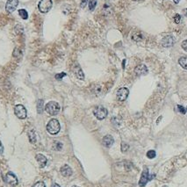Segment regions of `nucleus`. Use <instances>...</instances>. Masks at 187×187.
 I'll return each instance as SVG.
<instances>
[{"mask_svg": "<svg viewBox=\"0 0 187 187\" xmlns=\"http://www.w3.org/2000/svg\"><path fill=\"white\" fill-rule=\"evenodd\" d=\"M61 129V126L57 120L52 119L48 121L47 125V131L50 135H56L60 132Z\"/></svg>", "mask_w": 187, "mask_h": 187, "instance_id": "1", "label": "nucleus"}, {"mask_svg": "<svg viewBox=\"0 0 187 187\" xmlns=\"http://www.w3.org/2000/svg\"><path fill=\"white\" fill-rule=\"evenodd\" d=\"M45 110L48 114L54 116V115L58 114V113L60 112V105L56 101H50L46 105Z\"/></svg>", "mask_w": 187, "mask_h": 187, "instance_id": "2", "label": "nucleus"}, {"mask_svg": "<svg viewBox=\"0 0 187 187\" xmlns=\"http://www.w3.org/2000/svg\"><path fill=\"white\" fill-rule=\"evenodd\" d=\"M93 114L95 115V117L99 120H104L106 118V116L108 114V111L106 110V108H105L104 106L102 105H98L96 106L93 110Z\"/></svg>", "mask_w": 187, "mask_h": 187, "instance_id": "3", "label": "nucleus"}, {"mask_svg": "<svg viewBox=\"0 0 187 187\" xmlns=\"http://www.w3.org/2000/svg\"><path fill=\"white\" fill-rule=\"evenodd\" d=\"M155 177H156V175H153V176L149 175L148 168H144L143 171L141 173V176H140V181H139V185L140 187H144L147 185V183L152 180Z\"/></svg>", "mask_w": 187, "mask_h": 187, "instance_id": "4", "label": "nucleus"}, {"mask_svg": "<svg viewBox=\"0 0 187 187\" xmlns=\"http://www.w3.org/2000/svg\"><path fill=\"white\" fill-rule=\"evenodd\" d=\"M52 0H41L38 5V9L42 13H47L52 8Z\"/></svg>", "mask_w": 187, "mask_h": 187, "instance_id": "5", "label": "nucleus"}, {"mask_svg": "<svg viewBox=\"0 0 187 187\" xmlns=\"http://www.w3.org/2000/svg\"><path fill=\"white\" fill-rule=\"evenodd\" d=\"M14 113H15V115L20 120H24L26 118V115H27V113H26V109L25 108L24 105H17L14 107Z\"/></svg>", "mask_w": 187, "mask_h": 187, "instance_id": "6", "label": "nucleus"}, {"mask_svg": "<svg viewBox=\"0 0 187 187\" xmlns=\"http://www.w3.org/2000/svg\"><path fill=\"white\" fill-rule=\"evenodd\" d=\"M5 182L7 183L9 185L11 186H16L18 185V178L16 177L15 175L12 173V172H8L6 175H5Z\"/></svg>", "mask_w": 187, "mask_h": 187, "instance_id": "7", "label": "nucleus"}, {"mask_svg": "<svg viewBox=\"0 0 187 187\" xmlns=\"http://www.w3.org/2000/svg\"><path fill=\"white\" fill-rule=\"evenodd\" d=\"M19 5V0H7L5 5V10L8 13H11L16 10Z\"/></svg>", "mask_w": 187, "mask_h": 187, "instance_id": "8", "label": "nucleus"}, {"mask_svg": "<svg viewBox=\"0 0 187 187\" xmlns=\"http://www.w3.org/2000/svg\"><path fill=\"white\" fill-rule=\"evenodd\" d=\"M128 94H129V91H128L127 88L122 87V88L119 89L118 91H117V99L119 101H125L126 99H127Z\"/></svg>", "mask_w": 187, "mask_h": 187, "instance_id": "9", "label": "nucleus"}, {"mask_svg": "<svg viewBox=\"0 0 187 187\" xmlns=\"http://www.w3.org/2000/svg\"><path fill=\"white\" fill-rule=\"evenodd\" d=\"M175 42L176 40L172 35H166L162 40V45L163 47H171L175 44Z\"/></svg>", "mask_w": 187, "mask_h": 187, "instance_id": "10", "label": "nucleus"}, {"mask_svg": "<svg viewBox=\"0 0 187 187\" xmlns=\"http://www.w3.org/2000/svg\"><path fill=\"white\" fill-rule=\"evenodd\" d=\"M135 72L137 76H144L149 73V69L146 67L144 64H140L138 66H136L135 69Z\"/></svg>", "mask_w": 187, "mask_h": 187, "instance_id": "11", "label": "nucleus"}, {"mask_svg": "<svg viewBox=\"0 0 187 187\" xmlns=\"http://www.w3.org/2000/svg\"><path fill=\"white\" fill-rule=\"evenodd\" d=\"M73 72L75 73V75L77 76V78L83 80L84 79V74H83L82 69L80 68V66L78 64H75L74 67H73Z\"/></svg>", "mask_w": 187, "mask_h": 187, "instance_id": "12", "label": "nucleus"}, {"mask_svg": "<svg viewBox=\"0 0 187 187\" xmlns=\"http://www.w3.org/2000/svg\"><path fill=\"white\" fill-rule=\"evenodd\" d=\"M114 140L113 136L110 135H105L104 138H103V140H102L103 145H104L105 147H106V148L112 147V145L114 144Z\"/></svg>", "mask_w": 187, "mask_h": 187, "instance_id": "13", "label": "nucleus"}, {"mask_svg": "<svg viewBox=\"0 0 187 187\" xmlns=\"http://www.w3.org/2000/svg\"><path fill=\"white\" fill-rule=\"evenodd\" d=\"M35 158H36L37 162L39 163V164H40V167H41V168H43V167L46 166L47 162V159L46 156H43V155H42V154H37L36 156H35Z\"/></svg>", "mask_w": 187, "mask_h": 187, "instance_id": "14", "label": "nucleus"}, {"mask_svg": "<svg viewBox=\"0 0 187 187\" xmlns=\"http://www.w3.org/2000/svg\"><path fill=\"white\" fill-rule=\"evenodd\" d=\"M61 173L63 177H70L72 175V170L68 164H65L61 168Z\"/></svg>", "mask_w": 187, "mask_h": 187, "instance_id": "15", "label": "nucleus"}, {"mask_svg": "<svg viewBox=\"0 0 187 187\" xmlns=\"http://www.w3.org/2000/svg\"><path fill=\"white\" fill-rule=\"evenodd\" d=\"M28 138L32 144H35L37 142V134L34 130H30L28 132Z\"/></svg>", "mask_w": 187, "mask_h": 187, "instance_id": "16", "label": "nucleus"}, {"mask_svg": "<svg viewBox=\"0 0 187 187\" xmlns=\"http://www.w3.org/2000/svg\"><path fill=\"white\" fill-rule=\"evenodd\" d=\"M37 112L39 114H42L44 110V101L42 99H39L37 101Z\"/></svg>", "mask_w": 187, "mask_h": 187, "instance_id": "17", "label": "nucleus"}, {"mask_svg": "<svg viewBox=\"0 0 187 187\" xmlns=\"http://www.w3.org/2000/svg\"><path fill=\"white\" fill-rule=\"evenodd\" d=\"M178 63L179 65L185 69H187V56H182L178 59Z\"/></svg>", "mask_w": 187, "mask_h": 187, "instance_id": "18", "label": "nucleus"}, {"mask_svg": "<svg viewBox=\"0 0 187 187\" xmlns=\"http://www.w3.org/2000/svg\"><path fill=\"white\" fill-rule=\"evenodd\" d=\"M19 14H20V16L23 20H27V18H28V13H27V11L25 9L19 10Z\"/></svg>", "mask_w": 187, "mask_h": 187, "instance_id": "19", "label": "nucleus"}, {"mask_svg": "<svg viewBox=\"0 0 187 187\" xmlns=\"http://www.w3.org/2000/svg\"><path fill=\"white\" fill-rule=\"evenodd\" d=\"M97 5V0H90L89 1V9L90 11H94Z\"/></svg>", "mask_w": 187, "mask_h": 187, "instance_id": "20", "label": "nucleus"}, {"mask_svg": "<svg viewBox=\"0 0 187 187\" xmlns=\"http://www.w3.org/2000/svg\"><path fill=\"white\" fill-rule=\"evenodd\" d=\"M156 156V153L155 150H149L147 152V157L149 159H153Z\"/></svg>", "mask_w": 187, "mask_h": 187, "instance_id": "21", "label": "nucleus"}, {"mask_svg": "<svg viewBox=\"0 0 187 187\" xmlns=\"http://www.w3.org/2000/svg\"><path fill=\"white\" fill-rule=\"evenodd\" d=\"M54 148H55V149H57V150H61L62 148V144L61 142H55L54 143Z\"/></svg>", "mask_w": 187, "mask_h": 187, "instance_id": "22", "label": "nucleus"}, {"mask_svg": "<svg viewBox=\"0 0 187 187\" xmlns=\"http://www.w3.org/2000/svg\"><path fill=\"white\" fill-rule=\"evenodd\" d=\"M177 109H178V112L181 113L182 114H186V108H185L183 105H177Z\"/></svg>", "mask_w": 187, "mask_h": 187, "instance_id": "23", "label": "nucleus"}, {"mask_svg": "<svg viewBox=\"0 0 187 187\" xmlns=\"http://www.w3.org/2000/svg\"><path fill=\"white\" fill-rule=\"evenodd\" d=\"M174 21H175V23H180V21H181V16L179 15V14H175L174 16Z\"/></svg>", "mask_w": 187, "mask_h": 187, "instance_id": "24", "label": "nucleus"}, {"mask_svg": "<svg viewBox=\"0 0 187 187\" xmlns=\"http://www.w3.org/2000/svg\"><path fill=\"white\" fill-rule=\"evenodd\" d=\"M128 149H129V146L127 145V143H124V142H123L122 145H121V151H122V152H126Z\"/></svg>", "mask_w": 187, "mask_h": 187, "instance_id": "25", "label": "nucleus"}, {"mask_svg": "<svg viewBox=\"0 0 187 187\" xmlns=\"http://www.w3.org/2000/svg\"><path fill=\"white\" fill-rule=\"evenodd\" d=\"M64 77H66V73L62 72L60 73V74H57V75H56V78L58 79V80H61L62 78H64Z\"/></svg>", "mask_w": 187, "mask_h": 187, "instance_id": "26", "label": "nucleus"}, {"mask_svg": "<svg viewBox=\"0 0 187 187\" xmlns=\"http://www.w3.org/2000/svg\"><path fill=\"white\" fill-rule=\"evenodd\" d=\"M33 187H46V185L43 182H37L33 185Z\"/></svg>", "mask_w": 187, "mask_h": 187, "instance_id": "27", "label": "nucleus"}, {"mask_svg": "<svg viewBox=\"0 0 187 187\" xmlns=\"http://www.w3.org/2000/svg\"><path fill=\"white\" fill-rule=\"evenodd\" d=\"M181 46H182L183 49L187 52V40H185V41L182 42V45H181Z\"/></svg>", "mask_w": 187, "mask_h": 187, "instance_id": "28", "label": "nucleus"}, {"mask_svg": "<svg viewBox=\"0 0 187 187\" xmlns=\"http://www.w3.org/2000/svg\"><path fill=\"white\" fill-rule=\"evenodd\" d=\"M87 3H88V0H81V4H80V6L82 7V8H84L86 5H87Z\"/></svg>", "mask_w": 187, "mask_h": 187, "instance_id": "29", "label": "nucleus"}, {"mask_svg": "<svg viewBox=\"0 0 187 187\" xmlns=\"http://www.w3.org/2000/svg\"><path fill=\"white\" fill-rule=\"evenodd\" d=\"M4 152V147L2 145V143H1V141H0V154H2Z\"/></svg>", "mask_w": 187, "mask_h": 187, "instance_id": "30", "label": "nucleus"}, {"mask_svg": "<svg viewBox=\"0 0 187 187\" xmlns=\"http://www.w3.org/2000/svg\"><path fill=\"white\" fill-rule=\"evenodd\" d=\"M183 12H184V14H185V16H186V17H187V8H186V9H185V10L183 11Z\"/></svg>", "mask_w": 187, "mask_h": 187, "instance_id": "31", "label": "nucleus"}, {"mask_svg": "<svg viewBox=\"0 0 187 187\" xmlns=\"http://www.w3.org/2000/svg\"><path fill=\"white\" fill-rule=\"evenodd\" d=\"M52 187H61L59 185H57V184H54L52 185Z\"/></svg>", "mask_w": 187, "mask_h": 187, "instance_id": "32", "label": "nucleus"}, {"mask_svg": "<svg viewBox=\"0 0 187 187\" xmlns=\"http://www.w3.org/2000/svg\"><path fill=\"white\" fill-rule=\"evenodd\" d=\"M173 1H174V3H175V4H178L180 0H173Z\"/></svg>", "mask_w": 187, "mask_h": 187, "instance_id": "33", "label": "nucleus"}, {"mask_svg": "<svg viewBox=\"0 0 187 187\" xmlns=\"http://www.w3.org/2000/svg\"><path fill=\"white\" fill-rule=\"evenodd\" d=\"M161 119H162V116L160 117V118H158V120H157V121H156V123H159V121L161 120Z\"/></svg>", "mask_w": 187, "mask_h": 187, "instance_id": "34", "label": "nucleus"}, {"mask_svg": "<svg viewBox=\"0 0 187 187\" xmlns=\"http://www.w3.org/2000/svg\"><path fill=\"white\" fill-rule=\"evenodd\" d=\"M71 187H79V186H77V185H73V186H71Z\"/></svg>", "mask_w": 187, "mask_h": 187, "instance_id": "35", "label": "nucleus"}, {"mask_svg": "<svg viewBox=\"0 0 187 187\" xmlns=\"http://www.w3.org/2000/svg\"><path fill=\"white\" fill-rule=\"evenodd\" d=\"M163 187H168V186H167V185H163Z\"/></svg>", "mask_w": 187, "mask_h": 187, "instance_id": "36", "label": "nucleus"}, {"mask_svg": "<svg viewBox=\"0 0 187 187\" xmlns=\"http://www.w3.org/2000/svg\"><path fill=\"white\" fill-rule=\"evenodd\" d=\"M135 1H139V0H135Z\"/></svg>", "mask_w": 187, "mask_h": 187, "instance_id": "37", "label": "nucleus"}, {"mask_svg": "<svg viewBox=\"0 0 187 187\" xmlns=\"http://www.w3.org/2000/svg\"><path fill=\"white\" fill-rule=\"evenodd\" d=\"M186 112H187V107H186Z\"/></svg>", "mask_w": 187, "mask_h": 187, "instance_id": "38", "label": "nucleus"}]
</instances>
